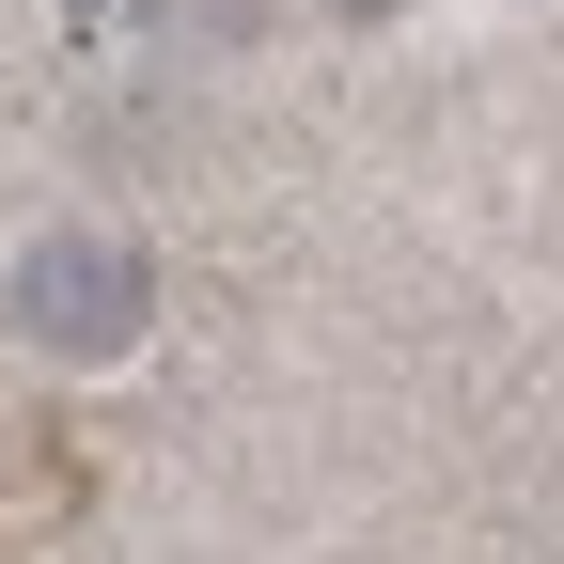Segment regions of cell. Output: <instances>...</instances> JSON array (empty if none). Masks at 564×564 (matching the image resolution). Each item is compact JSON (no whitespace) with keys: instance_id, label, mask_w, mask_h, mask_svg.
<instances>
[{"instance_id":"obj_1","label":"cell","mask_w":564,"mask_h":564,"mask_svg":"<svg viewBox=\"0 0 564 564\" xmlns=\"http://www.w3.org/2000/svg\"><path fill=\"white\" fill-rule=\"evenodd\" d=\"M141 314H158V267H141V236L63 220V236L17 251V329L47 345V361H110V345H141Z\"/></svg>"}]
</instances>
